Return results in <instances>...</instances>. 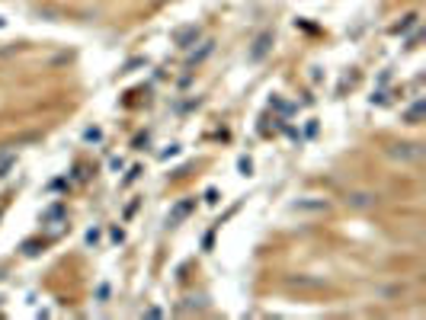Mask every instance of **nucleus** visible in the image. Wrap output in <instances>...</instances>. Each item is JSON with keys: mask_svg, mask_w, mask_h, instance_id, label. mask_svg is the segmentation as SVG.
<instances>
[{"mask_svg": "<svg viewBox=\"0 0 426 320\" xmlns=\"http://www.w3.org/2000/svg\"><path fill=\"white\" fill-rule=\"evenodd\" d=\"M192 208H195V199H183V202H177V205L170 208V215H167V224H170V228H177V224H180L189 212H192Z\"/></svg>", "mask_w": 426, "mask_h": 320, "instance_id": "f257e3e1", "label": "nucleus"}, {"mask_svg": "<svg viewBox=\"0 0 426 320\" xmlns=\"http://www.w3.org/2000/svg\"><path fill=\"white\" fill-rule=\"evenodd\" d=\"M273 48V32H263V36H256L253 48H250V61H263Z\"/></svg>", "mask_w": 426, "mask_h": 320, "instance_id": "f03ea898", "label": "nucleus"}, {"mask_svg": "<svg viewBox=\"0 0 426 320\" xmlns=\"http://www.w3.org/2000/svg\"><path fill=\"white\" fill-rule=\"evenodd\" d=\"M173 39H177V45H180V48H189V45H192L195 39H199V26H186V29H180Z\"/></svg>", "mask_w": 426, "mask_h": 320, "instance_id": "7ed1b4c3", "label": "nucleus"}, {"mask_svg": "<svg viewBox=\"0 0 426 320\" xmlns=\"http://www.w3.org/2000/svg\"><path fill=\"white\" fill-rule=\"evenodd\" d=\"M295 208H301V212H324L327 205H324V202H298Z\"/></svg>", "mask_w": 426, "mask_h": 320, "instance_id": "20e7f679", "label": "nucleus"}, {"mask_svg": "<svg viewBox=\"0 0 426 320\" xmlns=\"http://www.w3.org/2000/svg\"><path fill=\"white\" fill-rule=\"evenodd\" d=\"M205 54H212V42H205V45H202V51H195L192 58H189V64H199V61L205 58Z\"/></svg>", "mask_w": 426, "mask_h": 320, "instance_id": "39448f33", "label": "nucleus"}, {"mask_svg": "<svg viewBox=\"0 0 426 320\" xmlns=\"http://www.w3.org/2000/svg\"><path fill=\"white\" fill-rule=\"evenodd\" d=\"M420 112H423V103H417V106H414V109L407 112V122H410V125H417V119H420Z\"/></svg>", "mask_w": 426, "mask_h": 320, "instance_id": "423d86ee", "label": "nucleus"}, {"mask_svg": "<svg viewBox=\"0 0 426 320\" xmlns=\"http://www.w3.org/2000/svg\"><path fill=\"white\" fill-rule=\"evenodd\" d=\"M84 138H87V141H99V138H103V132H99V128H87Z\"/></svg>", "mask_w": 426, "mask_h": 320, "instance_id": "0eeeda50", "label": "nucleus"}, {"mask_svg": "<svg viewBox=\"0 0 426 320\" xmlns=\"http://www.w3.org/2000/svg\"><path fill=\"white\" fill-rule=\"evenodd\" d=\"M237 167H240V173H243V176H247V173H250V170H253V163H250V157H240V163H237Z\"/></svg>", "mask_w": 426, "mask_h": 320, "instance_id": "6e6552de", "label": "nucleus"}, {"mask_svg": "<svg viewBox=\"0 0 426 320\" xmlns=\"http://www.w3.org/2000/svg\"><path fill=\"white\" fill-rule=\"evenodd\" d=\"M13 167V157L6 154V157H0V176H3V170H10Z\"/></svg>", "mask_w": 426, "mask_h": 320, "instance_id": "1a4fd4ad", "label": "nucleus"}, {"mask_svg": "<svg viewBox=\"0 0 426 320\" xmlns=\"http://www.w3.org/2000/svg\"><path fill=\"white\" fill-rule=\"evenodd\" d=\"M96 240H99V230H96V228L87 230V243H96Z\"/></svg>", "mask_w": 426, "mask_h": 320, "instance_id": "9d476101", "label": "nucleus"}, {"mask_svg": "<svg viewBox=\"0 0 426 320\" xmlns=\"http://www.w3.org/2000/svg\"><path fill=\"white\" fill-rule=\"evenodd\" d=\"M205 202H208V205H215V202H218V192H215V189H208V192H205Z\"/></svg>", "mask_w": 426, "mask_h": 320, "instance_id": "9b49d317", "label": "nucleus"}, {"mask_svg": "<svg viewBox=\"0 0 426 320\" xmlns=\"http://www.w3.org/2000/svg\"><path fill=\"white\" fill-rule=\"evenodd\" d=\"M353 205H369V195H353Z\"/></svg>", "mask_w": 426, "mask_h": 320, "instance_id": "f8f14e48", "label": "nucleus"}]
</instances>
